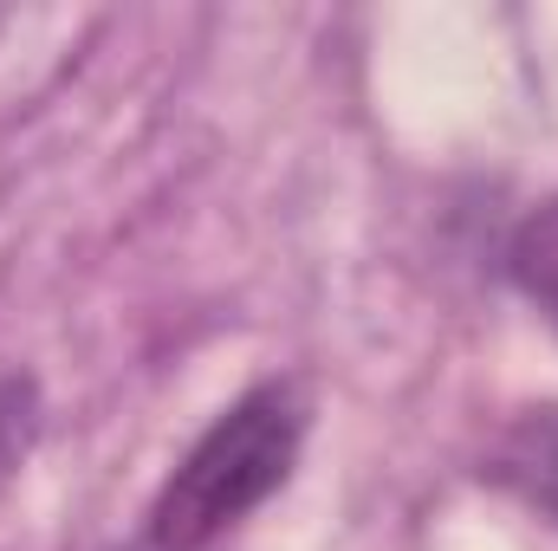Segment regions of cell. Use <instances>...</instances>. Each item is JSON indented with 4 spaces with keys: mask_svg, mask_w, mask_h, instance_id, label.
Segmentation results:
<instances>
[{
    "mask_svg": "<svg viewBox=\"0 0 558 551\" xmlns=\"http://www.w3.org/2000/svg\"><path fill=\"white\" fill-rule=\"evenodd\" d=\"M299 441H305V390L299 383L247 390L228 415H215V428L162 480L149 506V546L208 551L215 539H228L247 513H260L286 487Z\"/></svg>",
    "mask_w": 558,
    "mask_h": 551,
    "instance_id": "obj_1",
    "label": "cell"
},
{
    "mask_svg": "<svg viewBox=\"0 0 558 551\" xmlns=\"http://www.w3.org/2000/svg\"><path fill=\"white\" fill-rule=\"evenodd\" d=\"M494 487H507L513 500H526L539 519L558 526V403L539 409H520L487 448V467H481Z\"/></svg>",
    "mask_w": 558,
    "mask_h": 551,
    "instance_id": "obj_2",
    "label": "cell"
},
{
    "mask_svg": "<svg viewBox=\"0 0 558 551\" xmlns=\"http://www.w3.org/2000/svg\"><path fill=\"white\" fill-rule=\"evenodd\" d=\"M507 273L526 292V305L558 331V195L539 201V208L513 228V241H507Z\"/></svg>",
    "mask_w": 558,
    "mask_h": 551,
    "instance_id": "obj_3",
    "label": "cell"
},
{
    "mask_svg": "<svg viewBox=\"0 0 558 551\" xmlns=\"http://www.w3.org/2000/svg\"><path fill=\"white\" fill-rule=\"evenodd\" d=\"M26 448H33V390L13 383V377H0V487L13 480V467L26 461Z\"/></svg>",
    "mask_w": 558,
    "mask_h": 551,
    "instance_id": "obj_4",
    "label": "cell"
}]
</instances>
